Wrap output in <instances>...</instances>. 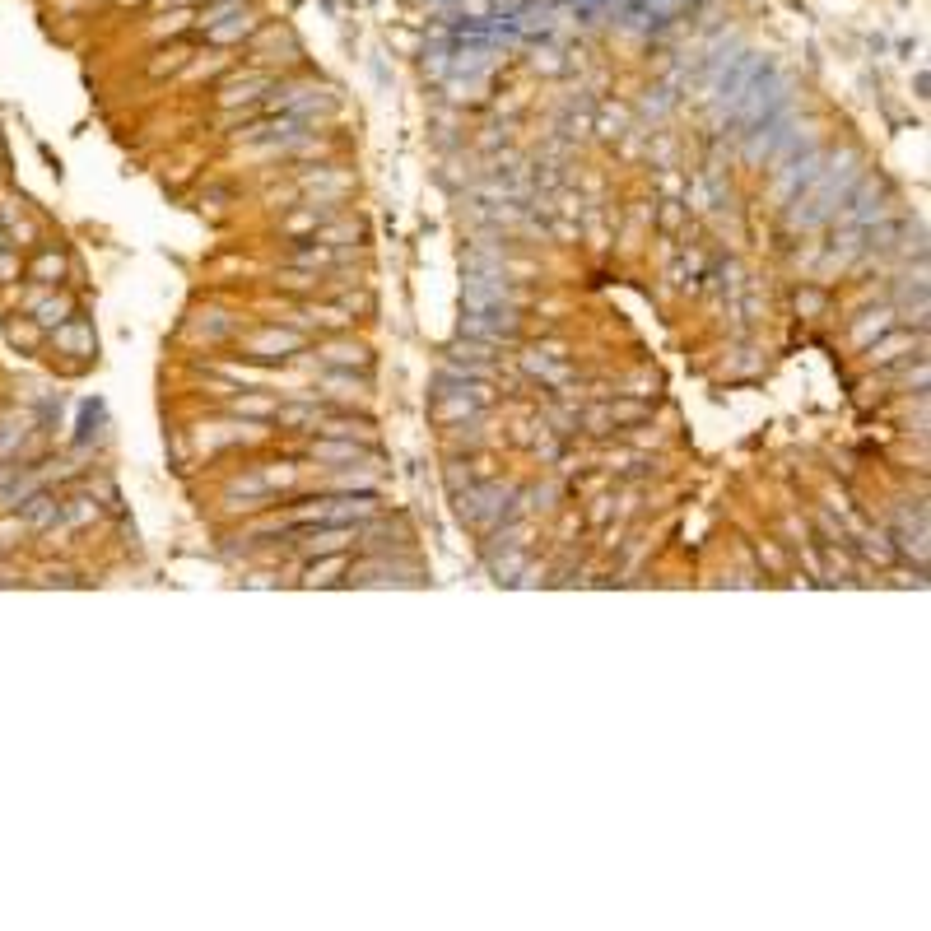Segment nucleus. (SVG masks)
I'll return each instance as SVG.
<instances>
[{"label":"nucleus","mask_w":931,"mask_h":931,"mask_svg":"<svg viewBox=\"0 0 931 931\" xmlns=\"http://www.w3.org/2000/svg\"><path fill=\"white\" fill-rule=\"evenodd\" d=\"M857 177H862V154H857V149H843V154H834L829 163H820V173L810 177L806 196L797 201L792 224H797V229H820V224H829V219L843 210L848 191L857 187Z\"/></svg>","instance_id":"obj_1"},{"label":"nucleus","mask_w":931,"mask_h":931,"mask_svg":"<svg viewBox=\"0 0 931 931\" xmlns=\"http://www.w3.org/2000/svg\"><path fill=\"white\" fill-rule=\"evenodd\" d=\"M508 499H513L508 485H471L457 494V513L471 527H499V522H508V508H503Z\"/></svg>","instance_id":"obj_2"},{"label":"nucleus","mask_w":931,"mask_h":931,"mask_svg":"<svg viewBox=\"0 0 931 931\" xmlns=\"http://www.w3.org/2000/svg\"><path fill=\"white\" fill-rule=\"evenodd\" d=\"M303 345H308V336H303V331H289V326H266V331H257V336L247 340V359H257V364H284V359H294Z\"/></svg>","instance_id":"obj_3"},{"label":"nucleus","mask_w":931,"mask_h":931,"mask_svg":"<svg viewBox=\"0 0 931 931\" xmlns=\"http://www.w3.org/2000/svg\"><path fill=\"white\" fill-rule=\"evenodd\" d=\"M350 582H424V568L419 564H396V559H368V564L350 568Z\"/></svg>","instance_id":"obj_4"},{"label":"nucleus","mask_w":931,"mask_h":931,"mask_svg":"<svg viewBox=\"0 0 931 931\" xmlns=\"http://www.w3.org/2000/svg\"><path fill=\"white\" fill-rule=\"evenodd\" d=\"M820 163H824V154L820 149H810V154H797V159L787 163V168H778V201H797L801 191L810 187V177L820 173Z\"/></svg>","instance_id":"obj_5"},{"label":"nucleus","mask_w":931,"mask_h":931,"mask_svg":"<svg viewBox=\"0 0 931 931\" xmlns=\"http://www.w3.org/2000/svg\"><path fill=\"white\" fill-rule=\"evenodd\" d=\"M885 336H890V331H885ZM904 354H908V359H927V345H922V340H913L908 331H894L890 340L876 336V345H866V359H871L876 368H890L894 359H904Z\"/></svg>","instance_id":"obj_6"},{"label":"nucleus","mask_w":931,"mask_h":931,"mask_svg":"<svg viewBox=\"0 0 931 931\" xmlns=\"http://www.w3.org/2000/svg\"><path fill=\"white\" fill-rule=\"evenodd\" d=\"M261 89H275V75H270V70H247V75H233V80H224V89H219V103H224V108L257 103Z\"/></svg>","instance_id":"obj_7"},{"label":"nucleus","mask_w":931,"mask_h":931,"mask_svg":"<svg viewBox=\"0 0 931 931\" xmlns=\"http://www.w3.org/2000/svg\"><path fill=\"white\" fill-rule=\"evenodd\" d=\"M205 33H210V42H215V47H233V42H243L247 33H257V14L238 5V10H229L224 19H215Z\"/></svg>","instance_id":"obj_8"},{"label":"nucleus","mask_w":931,"mask_h":931,"mask_svg":"<svg viewBox=\"0 0 931 931\" xmlns=\"http://www.w3.org/2000/svg\"><path fill=\"white\" fill-rule=\"evenodd\" d=\"M433 396H443L433 415L447 419V424H452V419H471V415H480V410L489 405L485 387H466V392H457V396H452V392H433Z\"/></svg>","instance_id":"obj_9"},{"label":"nucleus","mask_w":931,"mask_h":931,"mask_svg":"<svg viewBox=\"0 0 931 931\" xmlns=\"http://www.w3.org/2000/svg\"><path fill=\"white\" fill-rule=\"evenodd\" d=\"M350 540H359V527H312L298 540V554H340Z\"/></svg>","instance_id":"obj_10"},{"label":"nucleus","mask_w":931,"mask_h":931,"mask_svg":"<svg viewBox=\"0 0 931 931\" xmlns=\"http://www.w3.org/2000/svg\"><path fill=\"white\" fill-rule=\"evenodd\" d=\"M56 345L66 354H80V359H89V354H98V340H94V326L84 322V317H70V322H61L52 331Z\"/></svg>","instance_id":"obj_11"},{"label":"nucleus","mask_w":931,"mask_h":931,"mask_svg":"<svg viewBox=\"0 0 931 931\" xmlns=\"http://www.w3.org/2000/svg\"><path fill=\"white\" fill-rule=\"evenodd\" d=\"M19 513H24V522L33 531H47V527H56L61 522V499H52V494H28L24 503H19Z\"/></svg>","instance_id":"obj_12"},{"label":"nucleus","mask_w":931,"mask_h":931,"mask_svg":"<svg viewBox=\"0 0 931 931\" xmlns=\"http://www.w3.org/2000/svg\"><path fill=\"white\" fill-rule=\"evenodd\" d=\"M70 317H75V298L70 294H47L33 303V326H42V331H56Z\"/></svg>","instance_id":"obj_13"},{"label":"nucleus","mask_w":931,"mask_h":931,"mask_svg":"<svg viewBox=\"0 0 931 931\" xmlns=\"http://www.w3.org/2000/svg\"><path fill=\"white\" fill-rule=\"evenodd\" d=\"M322 359L331 368H345V373H354V368H368L373 364V354H368V345H359V340H331L322 350Z\"/></svg>","instance_id":"obj_14"},{"label":"nucleus","mask_w":931,"mask_h":931,"mask_svg":"<svg viewBox=\"0 0 931 931\" xmlns=\"http://www.w3.org/2000/svg\"><path fill=\"white\" fill-rule=\"evenodd\" d=\"M28 280L42 284V289H56V284L66 280V252H56V247H42L38 261H33V270H28Z\"/></svg>","instance_id":"obj_15"},{"label":"nucleus","mask_w":931,"mask_h":931,"mask_svg":"<svg viewBox=\"0 0 931 931\" xmlns=\"http://www.w3.org/2000/svg\"><path fill=\"white\" fill-rule=\"evenodd\" d=\"M368 452L364 438H326V443H312V461H359Z\"/></svg>","instance_id":"obj_16"},{"label":"nucleus","mask_w":931,"mask_h":931,"mask_svg":"<svg viewBox=\"0 0 931 931\" xmlns=\"http://www.w3.org/2000/svg\"><path fill=\"white\" fill-rule=\"evenodd\" d=\"M322 405H275V424L280 429H312L317 433V424H322Z\"/></svg>","instance_id":"obj_17"},{"label":"nucleus","mask_w":931,"mask_h":931,"mask_svg":"<svg viewBox=\"0 0 931 931\" xmlns=\"http://www.w3.org/2000/svg\"><path fill=\"white\" fill-rule=\"evenodd\" d=\"M894 308H880V312H866V322L852 326V340L857 345H871V336H885V331H894Z\"/></svg>","instance_id":"obj_18"},{"label":"nucleus","mask_w":931,"mask_h":931,"mask_svg":"<svg viewBox=\"0 0 931 931\" xmlns=\"http://www.w3.org/2000/svg\"><path fill=\"white\" fill-rule=\"evenodd\" d=\"M527 373H536V378L554 382V387H564V382L573 378L564 364H550V359H540V354H527Z\"/></svg>","instance_id":"obj_19"},{"label":"nucleus","mask_w":931,"mask_h":931,"mask_svg":"<svg viewBox=\"0 0 931 931\" xmlns=\"http://www.w3.org/2000/svg\"><path fill=\"white\" fill-rule=\"evenodd\" d=\"M862 550L876 559V564H894L899 559V550H894V540L890 536H880V531H871V536L862 540Z\"/></svg>","instance_id":"obj_20"},{"label":"nucleus","mask_w":931,"mask_h":931,"mask_svg":"<svg viewBox=\"0 0 931 931\" xmlns=\"http://www.w3.org/2000/svg\"><path fill=\"white\" fill-rule=\"evenodd\" d=\"M606 410H610V419H615V424H643V419L652 415L648 405H629V401H620V405H606Z\"/></svg>","instance_id":"obj_21"},{"label":"nucleus","mask_w":931,"mask_h":931,"mask_svg":"<svg viewBox=\"0 0 931 931\" xmlns=\"http://www.w3.org/2000/svg\"><path fill=\"white\" fill-rule=\"evenodd\" d=\"M443 480H447V494H452V499H457L461 489H471V471H461V461H447Z\"/></svg>","instance_id":"obj_22"},{"label":"nucleus","mask_w":931,"mask_h":931,"mask_svg":"<svg viewBox=\"0 0 931 931\" xmlns=\"http://www.w3.org/2000/svg\"><path fill=\"white\" fill-rule=\"evenodd\" d=\"M24 424H14V419H5V424H0V457H10V452H14V447H19V443H24Z\"/></svg>","instance_id":"obj_23"},{"label":"nucleus","mask_w":931,"mask_h":931,"mask_svg":"<svg viewBox=\"0 0 931 931\" xmlns=\"http://www.w3.org/2000/svg\"><path fill=\"white\" fill-rule=\"evenodd\" d=\"M233 410H243V415H266V419H275V405L261 401V396H243V401L233 405Z\"/></svg>","instance_id":"obj_24"},{"label":"nucleus","mask_w":931,"mask_h":931,"mask_svg":"<svg viewBox=\"0 0 931 931\" xmlns=\"http://www.w3.org/2000/svg\"><path fill=\"white\" fill-rule=\"evenodd\" d=\"M494 568H499V578H503V582H513V573H522V568H527V554L517 550V554H508V559H499Z\"/></svg>","instance_id":"obj_25"},{"label":"nucleus","mask_w":931,"mask_h":931,"mask_svg":"<svg viewBox=\"0 0 931 931\" xmlns=\"http://www.w3.org/2000/svg\"><path fill=\"white\" fill-rule=\"evenodd\" d=\"M797 308H801V312H820V308H824V294H820V289H801V294H797Z\"/></svg>","instance_id":"obj_26"},{"label":"nucleus","mask_w":931,"mask_h":931,"mask_svg":"<svg viewBox=\"0 0 931 931\" xmlns=\"http://www.w3.org/2000/svg\"><path fill=\"white\" fill-rule=\"evenodd\" d=\"M0 252H5V224H0Z\"/></svg>","instance_id":"obj_27"}]
</instances>
